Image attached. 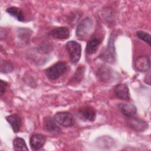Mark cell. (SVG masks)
Here are the masks:
<instances>
[{"label": "cell", "instance_id": "cell-13", "mask_svg": "<svg viewBox=\"0 0 151 151\" xmlns=\"http://www.w3.org/2000/svg\"><path fill=\"white\" fill-rule=\"evenodd\" d=\"M97 74L99 78L104 82H110L112 81L113 77V70L107 65H101L97 70Z\"/></svg>", "mask_w": 151, "mask_h": 151}, {"label": "cell", "instance_id": "cell-5", "mask_svg": "<svg viewBox=\"0 0 151 151\" xmlns=\"http://www.w3.org/2000/svg\"><path fill=\"white\" fill-rule=\"evenodd\" d=\"M54 119L58 124L64 127H71L75 123L73 115L67 111L57 113L54 115Z\"/></svg>", "mask_w": 151, "mask_h": 151}, {"label": "cell", "instance_id": "cell-20", "mask_svg": "<svg viewBox=\"0 0 151 151\" xmlns=\"http://www.w3.org/2000/svg\"><path fill=\"white\" fill-rule=\"evenodd\" d=\"M136 35L137 37L143 40V41H145V42L147 43L150 46L151 44V36L149 34H148L147 32L142 31H139L136 32Z\"/></svg>", "mask_w": 151, "mask_h": 151}, {"label": "cell", "instance_id": "cell-18", "mask_svg": "<svg viewBox=\"0 0 151 151\" xmlns=\"http://www.w3.org/2000/svg\"><path fill=\"white\" fill-rule=\"evenodd\" d=\"M13 146H14V149L17 151H19V150L28 151V149L25 140L21 137H17L14 139Z\"/></svg>", "mask_w": 151, "mask_h": 151}, {"label": "cell", "instance_id": "cell-17", "mask_svg": "<svg viewBox=\"0 0 151 151\" xmlns=\"http://www.w3.org/2000/svg\"><path fill=\"white\" fill-rule=\"evenodd\" d=\"M6 12L10 15L14 17L16 19L19 21L22 22L25 19L24 13L21 8L16 6H11L6 9Z\"/></svg>", "mask_w": 151, "mask_h": 151}, {"label": "cell", "instance_id": "cell-9", "mask_svg": "<svg viewBox=\"0 0 151 151\" xmlns=\"http://www.w3.org/2000/svg\"><path fill=\"white\" fill-rule=\"evenodd\" d=\"M150 60L146 56L138 57L134 62V67L138 71H146L150 68Z\"/></svg>", "mask_w": 151, "mask_h": 151}, {"label": "cell", "instance_id": "cell-6", "mask_svg": "<svg viewBox=\"0 0 151 151\" xmlns=\"http://www.w3.org/2000/svg\"><path fill=\"white\" fill-rule=\"evenodd\" d=\"M78 115L84 122H93L96 117V110L91 106H84L78 110Z\"/></svg>", "mask_w": 151, "mask_h": 151}, {"label": "cell", "instance_id": "cell-1", "mask_svg": "<svg viewBox=\"0 0 151 151\" xmlns=\"http://www.w3.org/2000/svg\"><path fill=\"white\" fill-rule=\"evenodd\" d=\"M115 37L111 34L108 41V44L106 48L101 52L100 58L109 63H114L116 61V54L114 48Z\"/></svg>", "mask_w": 151, "mask_h": 151}, {"label": "cell", "instance_id": "cell-19", "mask_svg": "<svg viewBox=\"0 0 151 151\" xmlns=\"http://www.w3.org/2000/svg\"><path fill=\"white\" fill-rule=\"evenodd\" d=\"M14 69L12 64L8 61L2 60L1 61L0 71L2 73H8L11 72Z\"/></svg>", "mask_w": 151, "mask_h": 151}, {"label": "cell", "instance_id": "cell-22", "mask_svg": "<svg viewBox=\"0 0 151 151\" xmlns=\"http://www.w3.org/2000/svg\"><path fill=\"white\" fill-rule=\"evenodd\" d=\"M84 68L83 67H79L77 68L75 73V75L74 76V80L75 81H81L84 74Z\"/></svg>", "mask_w": 151, "mask_h": 151}, {"label": "cell", "instance_id": "cell-3", "mask_svg": "<svg viewBox=\"0 0 151 151\" xmlns=\"http://www.w3.org/2000/svg\"><path fill=\"white\" fill-rule=\"evenodd\" d=\"M67 70V64L63 61H58L44 71L46 76L50 80H57L63 75Z\"/></svg>", "mask_w": 151, "mask_h": 151}, {"label": "cell", "instance_id": "cell-4", "mask_svg": "<svg viewBox=\"0 0 151 151\" xmlns=\"http://www.w3.org/2000/svg\"><path fill=\"white\" fill-rule=\"evenodd\" d=\"M65 49L68 54L70 61L73 64L78 63L81 57V45L76 41H70L66 43Z\"/></svg>", "mask_w": 151, "mask_h": 151}, {"label": "cell", "instance_id": "cell-8", "mask_svg": "<svg viewBox=\"0 0 151 151\" xmlns=\"http://www.w3.org/2000/svg\"><path fill=\"white\" fill-rule=\"evenodd\" d=\"M102 41V38H99L96 35H93L88 41L86 48V52L88 55H91L94 54L100 44H101Z\"/></svg>", "mask_w": 151, "mask_h": 151}, {"label": "cell", "instance_id": "cell-14", "mask_svg": "<svg viewBox=\"0 0 151 151\" xmlns=\"http://www.w3.org/2000/svg\"><path fill=\"white\" fill-rule=\"evenodd\" d=\"M54 119L48 116L44 119V127L48 132L52 133H60L61 129L57 124Z\"/></svg>", "mask_w": 151, "mask_h": 151}, {"label": "cell", "instance_id": "cell-23", "mask_svg": "<svg viewBox=\"0 0 151 151\" xmlns=\"http://www.w3.org/2000/svg\"><path fill=\"white\" fill-rule=\"evenodd\" d=\"M7 85H8V84L6 81H4L2 80H1V81H0V94H1V96H2L4 94V93H5L6 87L7 86Z\"/></svg>", "mask_w": 151, "mask_h": 151}, {"label": "cell", "instance_id": "cell-12", "mask_svg": "<svg viewBox=\"0 0 151 151\" xmlns=\"http://www.w3.org/2000/svg\"><path fill=\"white\" fill-rule=\"evenodd\" d=\"M45 140L46 138L43 134H34L30 137L29 145L32 150H38L43 146Z\"/></svg>", "mask_w": 151, "mask_h": 151}, {"label": "cell", "instance_id": "cell-11", "mask_svg": "<svg viewBox=\"0 0 151 151\" xmlns=\"http://www.w3.org/2000/svg\"><path fill=\"white\" fill-rule=\"evenodd\" d=\"M114 94L119 99L128 100L130 99V93L128 87L124 84H117L114 87Z\"/></svg>", "mask_w": 151, "mask_h": 151}, {"label": "cell", "instance_id": "cell-15", "mask_svg": "<svg viewBox=\"0 0 151 151\" xmlns=\"http://www.w3.org/2000/svg\"><path fill=\"white\" fill-rule=\"evenodd\" d=\"M6 121L11 124L13 131L18 133L21 127V120L19 116L17 114H11L6 117Z\"/></svg>", "mask_w": 151, "mask_h": 151}, {"label": "cell", "instance_id": "cell-16", "mask_svg": "<svg viewBox=\"0 0 151 151\" xmlns=\"http://www.w3.org/2000/svg\"><path fill=\"white\" fill-rule=\"evenodd\" d=\"M121 113L129 117H133L137 112V109L133 104H122L119 106Z\"/></svg>", "mask_w": 151, "mask_h": 151}, {"label": "cell", "instance_id": "cell-7", "mask_svg": "<svg viewBox=\"0 0 151 151\" xmlns=\"http://www.w3.org/2000/svg\"><path fill=\"white\" fill-rule=\"evenodd\" d=\"M49 35L57 40L67 39L70 36V31L66 27H60L51 30Z\"/></svg>", "mask_w": 151, "mask_h": 151}, {"label": "cell", "instance_id": "cell-2", "mask_svg": "<svg viewBox=\"0 0 151 151\" xmlns=\"http://www.w3.org/2000/svg\"><path fill=\"white\" fill-rule=\"evenodd\" d=\"M94 25V21L90 17H86L83 19L77 25L76 30L77 37L80 40H84L87 38L91 32Z\"/></svg>", "mask_w": 151, "mask_h": 151}, {"label": "cell", "instance_id": "cell-10", "mask_svg": "<svg viewBox=\"0 0 151 151\" xmlns=\"http://www.w3.org/2000/svg\"><path fill=\"white\" fill-rule=\"evenodd\" d=\"M127 123L130 128L136 132H143L148 127V124L146 122L133 117H131L128 120Z\"/></svg>", "mask_w": 151, "mask_h": 151}, {"label": "cell", "instance_id": "cell-21", "mask_svg": "<svg viewBox=\"0 0 151 151\" xmlns=\"http://www.w3.org/2000/svg\"><path fill=\"white\" fill-rule=\"evenodd\" d=\"M29 29H20L19 31V38L25 42L29 41L31 32H29Z\"/></svg>", "mask_w": 151, "mask_h": 151}]
</instances>
